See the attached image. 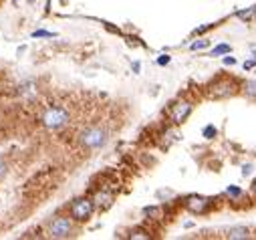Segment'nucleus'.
Instances as JSON below:
<instances>
[{"instance_id": "obj_1", "label": "nucleus", "mask_w": 256, "mask_h": 240, "mask_svg": "<svg viewBox=\"0 0 256 240\" xmlns=\"http://www.w3.org/2000/svg\"><path fill=\"white\" fill-rule=\"evenodd\" d=\"M69 119H71V115L65 105H51L42 113V125L47 129H61L69 123Z\"/></svg>"}, {"instance_id": "obj_2", "label": "nucleus", "mask_w": 256, "mask_h": 240, "mask_svg": "<svg viewBox=\"0 0 256 240\" xmlns=\"http://www.w3.org/2000/svg\"><path fill=\"white\" fill-rule=\"evenodd\" d=\"M107 139H109V136H107V132H105L103 127H89L79 136L81 145L87 147V149H99V147H103L105 143H107Z\"/></svg>"}, {"instance_id": "obj_3", "label": "nucleus", "mask_w": 256, "mask_h": 240, "mask_svg": "<svg viewBox=\"0 0 256 240\" xmlns=\"http://www.w3.org/2000/svg\"><path fill=\"white\" fill-rule=\"evenodd\" d=\"M93 208H95L93 200L79 198V200H75L71 204V218H73V220H77V222H85L93 214Z\"/></svg>"}, {"instance_id": "obj_4", "label": "nucleus", "mask_w": 256, "mask_h": 240, "mask_svg": "<svg viewBox=\"0 0 256 240\" xmlns=\"http://www.w3.org/2000/svg\"><path fill=\"white\" fill-rule=\"evenodd\" d=\"M234 93H236V85H234L232 81H228V79L216 81V83H212L208 87V95L212 99H226V97H230Z\"/></svg>"}, {"instance_id": "obj_5", "label": "nucleus", "mask_w": 256, "mask_h": 240, "mask_svg": "<svg viewBox=\"0 0 256 240\" xmlns=\"http://www.w3.org/2000/svg\"><path fill=\"white\" fill-rule=\"evenodd\" d=\"M71 232H73V224L65 216H59L57 220H53L51 226H49V234L53 238H69Z\"/></svg>"}, {"instance_id": "obj_6", "label": "nucleus", "mask_w": 256, "mask_h": 240, "mask_svg": "<svg viewBox=\"0 0 256 240\" xmlns=\"http://www.w3.org/2000/svg\"><path fill=\"white\" fill-rule=\"evenodd\" d=\"M190 113H192V103L190 101H178L172 109H169V119H172V123L180 125L188 119Z\"/></svg>"}, {"instance_id": "obj_7", "label": "nucleus", "mask_w": 256, "mask_h": 240, "mask_svg": "<svg viewBox=\"0 0 256 240\" xmlns=\"http://www.w3.org/2000/svg\"><path fill=\"white\" fill-rule=\"evenodd\" d=\"M212 206V200L210 198H204V196H190L186 200V208L192 212V214H204L208 212Z\"/></svg>"}, {"instance_id": "obj_8", "label": "nucleus", "mask_w": 256, "mask_h": 240, "mask_svg": "<svg viewBox=\"0 0 256 240\" xmlns=\"http://www.w3.org/2000/svg\"><path fill=\"white\" fill-rule=\"evenodd\" d=\"M226 238L230 240H244V238H250V230L246 226H236V228H230Z\"/></svg>"}, {"instance_id": "obj_9", "label": "nucleus", "mask_w": 256, "mask_h": 240, "mask_svg": "<svg viewBox=\"0 0 256 240\" xmlns=\"http://www.w3.org/2000/svg\"><path fill=\"white\" fill-rule=\"evenodd\" d=\"M111 200H113V196L109 194V192H97L95 194V198H93V204L97 206V208H107L109 204H111Z\"/></svg>"}, {"instance_id": "obj_10", "label": "nucleus", "mask_w": 256, "mask_h": 240, "mask_svg": "<svg viewBox=\"0 0 256 240\" xmlns=\"http://www.w3.org/2000/svg\"><path fill=\"white\" fill-rule=\"evenodd\" d=\"M236 16H238L240 20H244V23H250V20L256 18V6H250L248 10H240V12H236Z\"/></svg>"}, {"instance_id": "obj_11", "label": "nucleus", "mask_w": 256, "mask_h": 240, "mask_svg": "<svg viewBox=\"0 0 256 240\" xmlns=\"http://www.w3.org/2000/svg\"><path fill=\"white\" fill-rule=\"evenodd\" d=\"M230 51H232V47H230V45H218V47H214V49H212L210 57H220V55H228Z\"/></svg>"}, {"instance_id": "obj_12", "label": "nucleus", "mask_w": 256, "mask_h": 240, "mask_svg": "<svg viewBox=\"0 0 256 240\" xmlns=\"http://www.w3.org/2000/svg\"><path fill=\"white\" fill-rule=\"evenodd\" d=\"M202 134H204V137H206V139H214V137H216V134H218V129H216L214 125H206Z\"/></svg>"}, {"instance_id": "obj_13", "label": "nucleus", "mask_w": 256, "mask_h": 240, "mask_svg": "<svg viewBox=\"0 0 256 240\" xmlns=\"http://www.w3.org/2000/svg\"><path fill=\"white\" fill-rule=\"evenodd\" d=\"M129 238H141V240H147L149 238V234L145 232V230H141V228H135V230H131V234H129Z\"/></svg>"}, {"instance_id": "obj_14", "label": "nucleus", "mask_w": 256, "mask_h": 240, "mask_svg": "<svg viewBox=\"0 0 256 240\" xmlns=\"http://www.w3.org/2000/svg\"><path fill=\"white\" fill-rule=\"evenodd\" d=\"M226 194H228V196H232V198H238V196L242 194V190H240V188H236V186H228V188H226Z\"/></svg>"}, {"instance_id": "obj_15", "label": "nucleus", "mask_w": 256, "mask_h": 240, "mask_svg": "<svg viewBox=\"0 0 256 240\" xmlns=\"http://www.w3.org/2000/svg\"><path fill=\"white\" fill-rule=\"evenodd\" d=\"M210 45V40H198V42H194V45H192L190 49L192 51H200V49H206Z\"/></svg>"}, {"instance_id": "obj_16", "label": "nucleus", "mask_w": 256, "mask_h": 240, "mask_svg": "<svg viewBox=\"0 0 256 240\" xmlns=\"http://www.w3.org/2000/svg\"><path fill=\"white\" fill-rule=\"evenodd\" d=\"M244 89H246V93L252 97V95H256V83L254 81H248L246 85H244Z\"/></svg>"}, {"instance_id": "obj_17", "label": "nucleus", "mask_w": 256, "mask_h": 240, "mask_svg": "<svg viewBox=\"0 0 256 240\" xmlns=\"http://www.w3.org/2000/svg\"><path fill=\"white\" fill-rule=\"evenodd\" d=\"M32 36H34V38H42V36H45V38H51V36H55V33H47V31H34V33H32Z\"/></svg>"}, {"instance_id": "obj_18", "label": "nucleus", "mask_w": 256, "mask_h": 240, "mask_svg": "<svg viewBox=\"0 0 256 240\" xmlns=\"http://www.w3.org/2000/svg\"><path fill=\"white\" fill-rule=\"evenodd\" d=\"M143 214H145V216H156V218H158V216H160V208H145Z\"/></svg>"}, {"instance_id": "obj_19", "label": "nucleus", "mask_w": 256, "mask_h": 240, "mask_svg": "<svg viewBox=\"0 0 256 240\" xmlns=\"http://www.w3.org/2000/svg\"><path fill=\"white\" fill-rule=\"evenodd\" d=\"M252 170H254V168H252V164H246V166L242 168V176H250Z\"/></svg>"}, {"instance_id": "obj_20", "label": "nucleus", "mask_w": 256, "mask_h": 240, "mask_svg": "<svg viewBox=\"0 0 256 240\" xmlns=\"http://www.w3.org/2000/svg\"><path fill=\"white\" fill-rule=\"evenodd\" d=\"M6 176V164L2 162V160H0V180H2Z\"/></svg>"}, {"instance_id": "obj_21", "label": "nucleus", "mask_w": 256, "mask_h": 240, "mask_svg": "<svg viewBox=\"0 0 256 240\" xmlns=\"http://www.w3.org/2000/svg\"><path fill=\"white\" fill-rule=\"evenodd\" d=\"M158 63H160V65H167V63H169V57H167V55H161V57L158 59Z\"/></svg>"}, {"instance_id": "obj_22", "label": "nucleus", "mask_w": 256, "mask_h": 240, "mask_svg": "<svg viewBox=\"0 0 256 240\" xmlns=\"http://www.w3.org/2000/svg\"><path fill=\"white\" fill-rule=\"evenodd\" d=\"M224 65H236V59H234V57H224Z\"/></svg>"}, {"instance_id": "obj_23", "label": "nucleus", "mask_w": 256, "mask_h": 240, "mask_svg": "<svg viewBox=\"0 0 256 240\" xmlns=\"http://www.w3.org/2000/svg\"><path fill=\"white\" fill-rule=\"evenodd\" d=\"M256 65V61H248V63H244V69H252Z\"/></svg>"}, {"instance_id": "obj_24", "label": "nucleus", "mask_w": 256, "mask_h": 240, "mask_svg": "<svg viewBox=\"0 0 256 240\" xmlns=\"http://www.w3.org/2000/svg\"><path fill=\"white\" fill-rule=\"evenodd\" d=\"M139 69H141V65L135 61V63H133V71H135V73H139Z\"/></svg>"}, {"instance_id": "obj_25", "label": "nucleus", "mask_w": 256, "mask_h": 240, "mask_svg": "<svg viewBox=\"0 0 256 240\" xmlns=\"http://www.w3.org/2000/svg\"><path fill=\"white\" fill-rule=\"evenodd\" d=\"M252 192H256V180L252 182Z\"/></svg>"}]
</instances>
